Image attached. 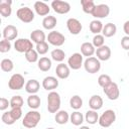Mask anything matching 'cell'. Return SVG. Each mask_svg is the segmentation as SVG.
<instances>
[{"instance_id":"277c9868","label":"cell","mask_w":129,"mask_h":129,"mask_svg":"<svg viewBox=\"0 0 129 129\" xmlns=\"http://www.w3.org/2000/svg\"><path fill=\"white\" fill-rule=\"evenodd\" d=\"M116 121V113L114 110L108 109L105 112H103L101 114V116H99V125L103 128H108L110 127L114 122Z\"/></svg>"},{"instance_id":"8d00e7d4","label":"cell","mask_w":129,"mask_h":129,"mask_svg":"<svg viewBox=\"0 0 129 129\" xmlns=\"http://www.w3.org/2000/svg\"><path fill=\"white\" fill-rule=\"evenodd\" d=\"M112 83V80H111V77L109 75H106V74H102L99 76L98 78V84L100 87H102L103 89L106 88L108 85H110Z\"/></svg>"},{"instance_id":"f6af8a7d","label":"cell","mask_w":129,"mask_h":129,"mask_svg":"<svg viewBox=\"0 0 129 129\" xmlns=\"http://www.w3.org/2000/svg\"><path fill=\"white\" fill-rule=\"evenodd\" d=\"M123 30H124V32L126 33V35L129 36V20H127V21L124 23V25H123Z\"/></svg>"},{"instance_id":"7bdbcfd3","label":"cell","mask_w":129,"mask_h":129,"mask_svg":"<svg viewBox=\"0 0 129 129\" xmlns=\"http://www.w3.org/2000/svg\"><path fill=\"white\" fill-rule=\"evenodd\" d=\"M8 106H10V101H8L6 98L2 97L0 99V110L1 111H5L8 108Z\"/></svg>"},{"instance_id":"ffe728a7","label":"cell","mask_w":129,"mask_h":129,"mask_svg":"<svg viewBox=\"0 0 129 129\" xmlns=\"http://www.w3.org/2000/svg\"><path fill=\"white\" fill-rule=\"evenodd\" d=\"M25 91L30 94V95H35L38 91H39V88H40V84L37 80H34V79H31V80H28L25 84Z\"/></svg>"},{"instance_id":"ee69618b","label":"cell","mask_w":129,"mask_h":129,"mask_svg":"<svg viewBox=\"0 0 129 129\" xmlns=\"http://www.w3.org/2000/svg\"><path fill=\"white\" fill-rule=\"evenodd\" d=\"M121 46L123 49L129 51V36L128 35H125L121 38Z\"/></svg>"},{"instance_id":"7a4b0ae2","label":"cell","mask_w":129,"mask_h":129,"mask_svg":"<svg viewBox=\"0 0 129 129\" xmlns=\"http://www.w3.org/2000/svg\"><path fill=\"white\" fill-rule=\"evenodd\" d=\"M22 116L21 108H11L10 111H6L1 116V121L6 125H12Z\"/></svg>"},{"instance_id":"7c38bea8","label":"cell","mask_w":129,"mask_h":129,"mask_svg":"<svg viewBox=\"0 0 129 129\" xmlns=\"http://www.w3.org/2000/svg\"><path fill=\"white\" fill-rule=\"evenodd\" d=\"M68 66L72 70H79V69H81V67L84 66L82 53H79V52L73 53L69 57V59H68Z\"/></svg>"},{"instance_id":"9c48e42d","label":"cell","mask_w":129,"mask_h":129,"mask_svg":"<svg viewBox=\"0 0 129 129\" xmlns=\"http://www.w3.org/2000/svg\"><path fill=\"white\" fill-rule=\"evenodd\" d=\"M14 48L18 52H27L33 48L32 41L28 38H17L14 41Z\"/></svg>"},{"instance_id":"f35d334b","label":"cell","mask_w":129,"mask_h":129,"mask_svg":"<svg viewBox=\"0 0 129 129\" xmlns=\"http://www.w3.org/2000/svg\"><path fill=\"white\" fill-rule=\"evenodd\" d=\"M25 58L28 62H36L38 61V53L35 49H30L27 52H25Z\"/></svg>"},{"instance_id":"3957f363","label":"cell","mask_w":129,"mask_h":129,"mask_svg":"<svg viewBox=\"0 0 129 129\" xmlns=\"http://www.w3.org/2000/svg\"><path fill=\"white\" fill-rule=\"evenodd\" d=\"M61 104L60 96L57 92H50L47 95V110L49 113H56L59 111Z\"/></svg>"},{"instance_id":"e0dca14e","label":"cell","mask_w":129,"mask_h":129,"mask_svg":"<svg viewBox=\"0 0 129 129\" xmlns=\"http://www.w3.org/2000/svg\"><path fill=\"white\" fill-rule=\"evenodd\" d=\"M96 55L99 60L106 61V60L110 59V57H111V48L108 45L104 44L103 46L96 49Z\"/></svg>"},{"instance_id":"8992f818","label":"cell","mask_w":129,"mask_h":129,"mask_svg":"<svg viewBox=\"0 0 129 129\" xmlns=\"http://www.w3.org/2000/svg\"><path fill=\"white\" fill-rule=\"evenodd\" d=\"M24 83H25V80H24V77L22 75L13 74L8 81V87L10 90L18 91V90H21L23 87H25Z\"/></svg>"},{"instance_id":"484cf974","label":"cell","mask_w":129,"mask_h":129,"mask_svg":"<svg viewBox=\"0 0 129 129\" xmlns=\"http://www.w3.org/2000/svg\"><path fill=\"white\" fill-rule=\"evenodd\" d=\"M54 120L57 124L59 125H64L67 124L69 121H70V115L67 111L64 110H59L58 112L55 113V116H54Z\"/></svg>"},{"instance_id":"5bb4252c","label":"cell","mask_w":129,"mask_h":129,"mask_svg":"<svg viewBox=\"0 0 129 129\" xmlns=\"http://www.w3.org/2000/svg\"><path fill=\"white\" fill-rule=\"evenodd\" d=\"M110 13V8L107 4H98L96 5L92 15L96 18V19H99V18H105L109 15Z\"/></svg>"},{"instance_id":"f1b7e54d","label":"cell","mask_w":129,"mask_h":129,"mask_svg":"<svg viewBox=\"0 0 129 129\" xmlns=\"http://www.w3.org/2000/svg\"><path fill=\"white\" fill-rule=\"evenodd\" d=\"M37 68L42 72H47L51 68V60L46 56H42L37 61Z\"/></svg>"},{"instance_id":"60d3db41","label":"cell","mask_w":129,"mask_h":129,"mask_svg":"<svg viewBox=\"0 0 129 129\" xmlns=\"http://www.w3.org/2000/svg\"><path fill=\"white\" fill-rule=\"evenodd\" d=\"M35 50L37 51L38 54H45L48 51V44H47V42L43 41V42L37 43L36 46H35Z\"/></svg>"},{"instance_id":"83f0119b","label":"cell","mask_w":129,"mask_h":129,"mask_svg":"<svg viewBox=\"0 0 129 129\" xmlns=\"http://www.w3.org/2000/svg\"><path fill=\"white\" fill-rule=\"evenodd\" d=\"M84 119H85L84 115H83L81 112H79V111H75V112H73V113L70 115V122H71L73 125H75V126H80V125H82L83 122H84Z\"/></svg>"},{"instance_id":"d6a6232c","label":"cell","mask_w":129,"mask_h":129,"mask_svg":"<svg viewBox=\"0 0 129 129\" xmlns=\"http://www.w3.org/2000/svg\"><path fill=\"white\" fill-rule=\"evenodd\" d=\"M103 23L100 21V20H98V19H95V20H92L91 21V23H90V30H91V32H93L95 35L96 34H100V32H102V30H103Z\"/></svg>"},{"instance_id":"ac0fdd59","label":"cell","mask_w":129,"mask_h":129,"mask_svg":"<svg viewBox=\"0 0 129 129\" xmlns=\"http://www.w3.org/2000/svg\"><path fill=\"white\" fill-rule=\"evenodd\" d=\"M55 74H56V77L58 79H61V80L68 79L70 77V74H71L70 73V67L63 62H60L55 68Z\"/></svg>"},{"instance_id":"cb8c5ba5","label":"cell","mask_w":129,"mask_h":129,"mask_svg":"<svg viewBox=\"0 0 129 129\" xmlns=\"http://www.w3.org/2000/svg\"><path fill=\"white\" fill-rule=\"evenodd\" d=\"M56 23H57V20H56V17L52 16V15H48V16H45L42 20V26L44 29L46 30H51L56 26Z\"/></svg>"},{"instance_id":"9a60e30c","label":"cell","mask_w":129,"mask_h":129,"mask_svg":"<svg viewBox=\"0 0 129 129\" xmlns=\"http://www.w3.org/2000/svg\"><path fill=\"white\" fill-rule=\"evenodd\" d=\"M2 35H3V39L10 41V40L16 39V37L18 35V30L14 25L8 24L4 27V29L2 31Z\"/></svg>"},{"instance_id":"e575fe53","label":"cell","mask_w":129,"mask_h":129,"mask_svg":"<svg viewBox=\"0 0 129 129\" xmlns=\"http://www.w3.org/2000/svg\"><path fill=\"white\" fill-rule=\"evenodd\" d=\"M70 106H71L72 109L78 111L83 106V99L79 95H75V96L71 97V99H70Z\"/></svg>"},{"instance_id":"30bf717a","label":"cell","mask_w":129,"mask_h":129,"mask_svg":"<svg viewBox=\"0 0 129 129\" xmlns=\"http://www.w3.org/2000/svg\"><path fill=\"white\" fill-rule=\"evenodd\" d=\"M103 92L104 94L106 95V97L109 99V100H112V101H115L119 98L120 96V91H119V87L116 83L112 82L110 85H108L106 88L103 89Z\"/></svg>"},{"instance_id":"4fadbf2b","label":"cell","mask_w":129,"mask_h":129,"mask_svg":"<svg viewBox=\"0 0 129 129\" xmlns=\"http://www.w3.org/2000/svg\"><path fill=\"white\" fill-rule=\"evenodd\" d=\"M67 28L70 31V33H72L74 35H77L82 31L83 26H82V23L77 18L72 17V18H69L67 20Z\"/></svg>"},{"instance_id":"8fae6325","label":"cell","mask_w":129,"mask_h":129,"mask_svg":"<svg viewBox=\"0 0 129 129\" xmlns=\"http://www.w3.org/2000/svg\"><path fill=\"white\" fill-rule=\"evenodd\" d=\"M51 8L53 9L54 12H56L58 14H67L71 10V5L67 1L53 0L51 2Z\"/></svg>"},{"instance_id":"b9f144b4","label":"cell","mask_w":129,"mask_h":129,"mask_svg":"<svg viewBox=\"0 0 129 129\" xmlns=\"http://www.w3.org/2000/svg\"><path fill=\"white\" fill-rule=\"evenodd\" d=\"M11 48V43L9 40L6 39H2L0 41V52L4 53V52H8Z\"/></svg>"},{"instance_id":"7dc6e473","label":"cell","mask_w":129,"mask_h":129,"mask_svg":"<svg viewBox=\"0 0 129 129\" xmlns=\"http://www.w3.org/2000/svg\"><path fill=\"white\" fill-rule=\"evenodd\" d=\"M46 129H54V128H52V127H49V128H46Z\"/></svg>"},{"instance_id":"52a82bcc","label":"cell","mask_w":129,"mask_h":129,"mask_svg":"<svg viewBox=\"0 0 129 129\" xmlns=\"http://www.w3.org/2000/svg\"><path fill=\"white\" fill-rule=\"evenodd\" d=\"M84 68H85L87 73H89V74H96L101 69V62L95 56L87 57V59L84 61Z\"/></svg>"},{"instance_id":"bcb514c9","label":"cell","mask_w":129,"mask_h":129,"mask_svg":"<svg viewBox=\"0 0 129 129\" xmlns=\"http://www.w3.org/2000/svg\"><path fill=\"white\" fill-rule=\"evenodd\" d=\"M80 129H90V128H89L88 126H81Z\"/></svg>"},{"instance_id":"ba28073f","label":"cell","mask_w":129,"mask_h":129,"mask_svg":"<svg viewBox=\"0 0 129 129\" xmlns=\"http://www.w3.org/2000/svg\"><path fill=\"white\" fill-rule=\"evenodd\" d=\"M46 38H47L48 43H50V44H52V45H54V46H61V45L64 43V41H66L64 35H63L61 32L56 31V30L50 31V32L47 34Z\"/></svg>"},{"instance_id":"ab89813d","label":"cell","mask_w":129,"mask_h":129,"mask_svg":"<svg viewBox=\"0 0 129 129\" xmlns=\"http://www.w3.org/2000/svg\"><path fill=\"white\" fill-rule=\"evenodd\" d=\"M104 42H105V37H104L103 34H96V35L93 37L92 43H93V45H94L95 47H97V48L103 46V45H104Z\"/></svg>"},{"instance_id":"4dcf8cb0","label":"cell","mask_w":129,"mask_h":129,"mask_svg":"<svg viewBox=\"0 0 129 129\" xmlns=\"http://www.w3.org/2000/svg\"><path fill=\"white\" fill-rule=\"evenodd\" d=\"M81 5L83 8V11L85 13H88V14H92L95 7H96V4L93 0H82Z\"/></svg>"},{"instance_id":"d4e9b609","label":"cell","mask_w":129,"mask_h":129,"mask_svg":"<svg viewBox=\"0 0 129 129\" xmlns=\"http://www.w3.org/2000/svg\"><path fill=\"white\" fill-rule=\"evenodd\" d=\"M45 33L40 29H35L30 33V40L32 42H35L36 44L45 41Z\"/></svg>"},{"instance_id":"4316f807","label":"cell","mask_w":129,"mask_h":129,"mask_svg":"<svg viewBox=\"0 0 129 129\" xmlns=\"http://www.w3.org/2000/svg\"><path fill=\"white\" fill-rule=\"evenodd\" d=\"M117 32V27L114 23H106L104 26H103V30H102V33L104 35V37H111L113 35H115Z\"/></svg>"},{"instance_id":"c3c4849f","label":"cell","mask_w":129,"mask_h":129,"mask_svg":"<svg viewBox=\"0 0 129 129\" xmlns=\"http://www.w3.org/2000/svg\"><path fill=\"white\" fill-rule=\"evenodd\" d=\"M128 56H129V51H128Z\"/></svg>"},{"instance_id":"5b68a950","label":"cell","mask_w":129,"mask_h":129,"mask_svg":"<svg viewBox=\"0 0 129 129\" xmlns=\"http://www.w3.org/2000/svg\"><path fill=\"white\" fill-rule=\"evenodd\" d=\"M16 16L20 21L24 23H30L34 19V12L32 11L31 8L25 6V7L19 8L16 11Z\"/></svg>"},{"instance_id":"44dd1931","label":"cell","mask_w":129,"mask_h":129,"mask_svg":"<svg viewBox=\"0 0 129 129\" xmlns=\"http://www.w3.org/2000/svg\"><path fill=\"white\" fill-rule=\"evenodd\" d=\"M81 53L84 56L91 57L96 53V47L93 45V43L86 41L81 45Z\"/></svg>"},{"instance_id":"f546056e","label":"cell","mask_w":129,"mask_h":129,"mask_svg":"<svg viewBox=\"0 0 129 129\" xmlns=\"http://www.w3.org/2000/svg\"><path fill=\"white\" fill-rule=\"evenodd\" d=\"M85 121L91 125H94L96 124L98 121H99V115L97 113V111L95 110H88L86 112V115H85Z\"/></svg>"},{"instance_id":"1f68e13d","label":"cell","mask_w":129,"mask_h":129,"mask_svg":"<svg viewBox=\"0 0 129 129\" xmlns=\"http://www.w3.org/2000/svg\"><path fill=\"white\" fill-rule=\"evenodd\" d=\"M27 105L30 109L36 110L40 106V98L35 94V95H30L27 98Z\"/></svg>"},{"instance_id":"836d02e7","label":"cell","mask_w":129,"mask_h":129,"mask_svg":"<svg viewBox=\"0 0 129 129\" xmlns=\"http://www.w3.org/2000/svg\"><path fill=\"white\" fill-rule=\"evenodd\" d=\"M50 56L54 61H57L60 63L66 57V52L60 48H55L50 52Z\"/></svg>"},{"instance_id":"d6986e66","label":"cell","mask_w":129,"mask_h":129,"mask_svg":"<svg viewBox=\"0 0 129 129\" xmlns=\"http://www.w3.org/2000/svg\"><path fill=\"white\" fill-rule=\"evenodd\" d=\"M33 8L39 16H46V15H48V13L50 11L49 6L45 2H42V1H36L33 5Z\"/></svg>"},{"instance_id":"2e32d148","label":"cell","mask_w":129,"mask_h":129,"mask_svg":"<svg viewBox=\"0 0 129 129\" xmlns=\"http://www.w3.org/2000/svg\"><path fill=\"white\" fill-rule=\"evenodd\" d=\"M42 88L46 91H53L54 89H56L58 87V80L53 77V76H48V77H45L43 80H42Z\"/></svg>"},{"instance_id":"6da1fadb","label":"cell","mask_w":129,"mask_h":129,"mask_svg":"<svg viewBox=\"0 0 129 129\" xmlns=\"http://www.w3.org/2000/svg\"><path fill=\"white\" fill-rule=\"evenodd\" d=\"M40 113L36 110H31L27 112L22 120V125L27 129H32L37 126V124L40 121Z\"/></svg>"},{"instance_id":"74e56055","label":"cell","mask_w":129,"mask_h":129,"mask_svg":"<svg viewBox=\"0 0 129 129\" xmlns=\"http://www.w3.org/2000/svg\"><path fill=\"white\" fill-rule=\"evenodd\" d=\"M24 104V100L21 96H13L10 99V107L11 108H21Z\"/></svg>"},{"instance_id":"603a6c76","label":"cell","mask_w":129,"mask_h":129,"mask_svg":"<svg viewBox=\"0 0 129 129\" xmlns=\"http://www.w3.org/2000/svg\"><path fill=\"white\" fill-rule=\"evenodd\" d=\"M89 106L92 110L98 111L103 107V99L99 95H93L89 100Z\"/></svg>"},{"instance_id":"7402d4cb","label":"cell","mask_w":129,"mask_h":129,"mask_svg":"<svg viewBox=\"0 0 129 129\" xmlns=\"http://www.w3.org/2000/svg\"><path fill=\"white\" fill-rule=\"evenodd\" d=\"M11 4H12L11 0H1L0 1V14L3 17H8L11 15V12H12Z\"/></svg>"},{"instance_id":"d590c367","label":"cell","mask_w":129,"mask_h":129,"mask_svg":"<svg viewBox=\"0 0 129 129\" xmlns=\"http://www.w3.org/2000/svg\"><path fill=\"white\" fill-rule=\"evenodd\" d=\"M0 67H1V70L3 72H6V73H9L13 70L14 68V64H13V61L10 59V58H3L0 62Z\"/></svg>"}]
</instances>
